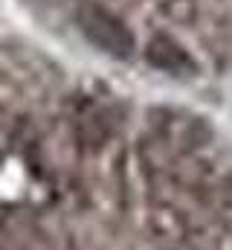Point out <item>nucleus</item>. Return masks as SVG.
I'll list each match as a JSON object with an SVG mask.
<instances>
[{
	"label": "nucleus",
	"mask_w": 232,
	"mask_h": 250,
	"mask_svg": "<svg viewBox=\"0 0 232 250\" xmlns=\"http://www.w3.org/2000/svg\"><path fill=\"white\" fill-rule=\"evenodd\" d=\"M78 26L81 32L87 35V41L99 50H105L108 56H116V59H125L134 53L136 41L131 35V29L116 18L114 12L102 9V6H84L78 12Z\"/></svg>",
	"instance_id": "f257e3e1"
},
{
	"label": "nucleus",
	"mask_w": 232,
	"mask_h": 250,
	"mask_svg": "<svg viewBox=\"0 0 232 250\" xmlns=\"http://www.w3.org/2000/svg\"><path fill=\"white\" fill-rule=\"evenodd\" d=\"M145 59L154 64L157 70L172 73V76H192V73H194V62H192V56H189L177 41L166 38V35H160V38H154V41L148 44Z\"/></svg>",
	"instance_id": "f03ea898"
}]
</instances>
